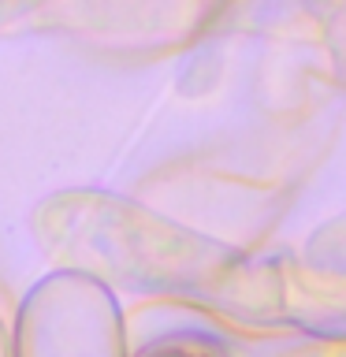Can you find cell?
<instances>
[{
  "label": "cell",
  "mask_w": 346,
  "mask_h": 357,
  "mask_svg": "<svg viewBox=\"0 0 346 357\" xmlns=\"http://www.w3.org/2000/svg\"><path fill=\"white\" fill-rule=\"evenodd\" d=\"M138 357H223L220 342H212L209 335H194V331H179V335H164L153 346H145Z\"/></svg>",
  "instance_id": "obj_1"
}]
</instances>
